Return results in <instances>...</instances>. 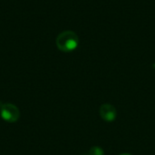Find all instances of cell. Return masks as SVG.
Segmentation results:
<instances>
[{
  "instance_id": "6da1fadb",
  "label": "cell",
  "mask_w": 155,
  "mask_h": 155,
  "mask_svg": "<svg viewBox=\"0 0 155 155\" xmlns=\"http://www.w3.org/2000/svg\"><path fill=\"white\" fill-rule=\"evenodd\" d=\"M79 38L73 31H64L59 34L56 38V46L62 52H72L77 48Z\"/></svg>"
},
{
  "instance_id": "7a4b0ae2",
  "label": "cell",
  "mask_w": 155,
  "mask_h": 155,
  "mask_svg": "<svg viewBox=\"0 0 155 155\" xmlns=\"http://www.w3.org/2000/svg\"><path fill=\"white\" fill-rule=\"evenodd\" d=\"M0 116L7 123H15L20 117V112L15 104H4L0 107Z\"/></svg>"
},
{
  "instance_id": "3957f363",
  "label": "cell",
  "mask_w": 155,
  "mask_h": 155,
  "mask_svg": "<svg viewBox=\"0 0 155 155\" xmlns=\"http://www.w3.org/2000/svg\"><path fill=\"white\" fill-rule=\"evenodd\" d=\"M99 113H100L101 118L104 121L108 122V123L114 122L117 117V111H116L115 107L111 104H102L100 107Z\"/></svg>"
},
{
  "instance_id": "277c9868",
  "label": "cell",
  "mask_w": 155,
  "mask_h": 155,
  "mask_svg": "<svg viewBox=\"0 0 155 155\" xmlns=\"http://www.w3.org/2000/svg\"><path fill=\"white\" fill-rule=\"evenodd\" d=\"M89 155H104V151L103 150V148H101L100 146H93L89 152Z\"/></svg>"
},
{
  "instance_id": "5b68a950",
  "label": "cell",
  "mask_w": 155,
  "mask_h": 155,
  "mask_svg": "<svg viewBox=\"0 0 155 155\" xmlns=\"http://www.w3.org/2000/svg\"><path fill=\"white\" fill-rule=\"evenodd\" d=\"M119 155H132L131 153H121V154Z\"/></svg>"
},
{
  "instance_id": "8992f818",
  "label": "cell",
  "mask_w": 155,
  "mask_h": 155,
  "mask_svg": "<svg viewBox=\"0 0 155 155\" xmlns=\"http://www.w3.org/2000/svg\"><path fill=\"white\" fill-rule=\"evenodd\" d=\"M84 155H89V154H88V153H87V154H84Z\"/></svg>"
}]
</instances>
